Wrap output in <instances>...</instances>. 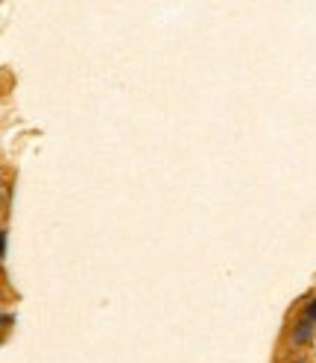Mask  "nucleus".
<instances>
[{"label": "nucleus", "mask_w": 316, "mask_h": 363, "mask_svg": "<svg viewBox=\"0 0 316 363\" xmlns=\"http://www.w3.org/2000/svg\"><path fill=\"white\" fill-rule=\"evenodd\" d=\"M316 334V296L305 305L301 310V317L293 322V328H290V346H308Z\"/></svg>", "instance_id": "nucleus-1"}]
</instances>
